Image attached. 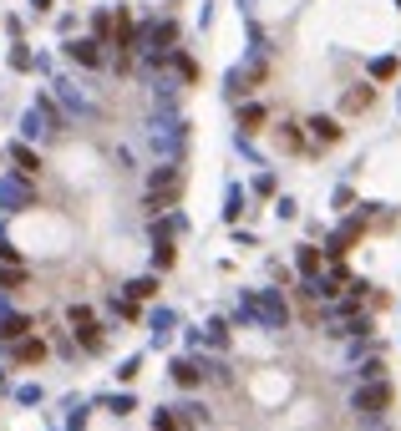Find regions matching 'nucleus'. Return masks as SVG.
I'll list each match as a JSON object with an SVG mask.
<instances>
[{"label":"nucleus","instance_id":"obj_13","mask_svg":"<svg viewBox=\"0 0 401 431\" xmlns=\"http://www.w3.org/2000/svg\"><path fill=\"white\" fill-rule=\"evenodd\" d=\"M158 294V279H133L127 284V299H152Z\"/></svg>","mask_w":401,"mask_h":431},{"label":"nucleus","instance_id":"obj_14","mask_svg":"<svg viewBox=\"0 0 401 431\" xmlns=\"http://www.w3.org/2000/svg\"><path fill=\"white\" fill-rule=\"evenodd\" d=\"M25 198H31L25 183H5V188H0V203H25Z\"/></svg>","mask_w":401,"mask_h":431},{"label":"nucleus","instance_id":"obj_9","mask_svg":"<svg viewBox=\"0 0 401 431\" xmlns=\"http://www.w3.org/2000/svg\"><path fill=\"white\" fill-rule=\"evenodd\" d=\"M21 335H31V320H25V315H10V320H0V340H10V345H16Z\"/></svg>","mask_w":401,"mask_h":431},{"label":"nucleus","instance_id":"obj_15","mask_svg":"<svg viewBox=\"0 0 401 431\" xmlns=\"http://www.w3.org/2000/svg\"><path fill=\"white\" fill-rule=\"evenodd\" d=\"M10 67H16V71H25V67H31V51H25V41H16V46H10Z\"/></svg>","mask_w":401,"mask_h":431},{"label":"nucleus","instance_id":"obj_8","mask_svg":"<svg viewBox=\"0 0 401 431\" xmlns=\"http://www.w3.org/2000/svg\"><path fill=\"white\" fill-rule=\"evenodd\" d=\"M112 31H117V16H112V10H92V36L102 46L112 41Z\"/></svg>","mask_w":401,"mask_h":431},{"label":"nucleus","instance_id":"obj_16","mask_svg":"<svg viewBox=\"0 0 401 431\" xmlns=\"http://www.w3.org/2000/svg\"><path fill=\"white\" fill-rule=\"evenodd\" d=\"M371 76H396V61H391V56H381V61H371Z\"/></svg>","mask_w":401,"mask_h":431},{"label":"nucleus","instance_id":"obj_4","mask_svg":"<svg viewBox=\"0 0 401 431\" xmlns=\"http://www.w3.org/2000/svg\"><path fill=\"white\" fill-rule=\"evenodd\" d=\"M71 325H76V340H82V350H102V325L87 305H71Z\"/></svg>","mask_w":401,"mask_h":431},{"label":"nucleus","instance_id":"obj_19","mask_svg":"<svg viewBox=\"0 0 401 431\" xmlns=\"http://www.w3.org/2000/svg\"><path fill=\"white\" fill-rule=\"evenodd\" d=\"M31 10L36 16H51V0H31Z\"/></svg>","mask_w":401,"mask_h":431},{"label":"nucleus","instance_id":"obj_17","mask_svg":"<svg viewBox=\"0 0 401 431\" xmlns=\"http://www.w3.org/2000/svg\"><path fill=\"white\" fill-rule=\"evenodd\" d=\"M0 284H21L25 290V269H0Z\"/></svg>","mask_w":401,"mask_h":431},{"label":"nucleus","instance_id":"obj_12","mask_svg":"<svg viewBox=\"0 0 401 431\" xmlns=\"http://www.w3.org/2000/svg\"><path fill=\"white\" fill-rule=\"evenodd\" d=\"M260 122H264V107H254V102H249V107H239V127H244V132H254Z\"/></svg>","mask_w":401,"mask_h":431},{"label":"nucleus","instance_id":"obj_10","mask_svg":"<svg viewBox=\"0 0 401 431\" xmlns=\"http://www.w3.org/2000/svg\"><path fill=\"white\" fill-rule=\"evenodd\" d=\"M10 158H16V167H21V173H41V163H36V152H31V148H21V142L10 148Z\"/></svg>","mask_w":401,"mask_h":431},{"label":"nucleus","instance_id":"obj_11","mask_svg":"<svg viewBox=\"0 0 401 431\" xmlns=\"http://www.w3.org/2000/svg\"><path fill=\"white\" fill-rule=\"evenodd\" d=\"M173 381H178V386H198V365H193V360H178V365H173Z\"/></svg>","mask_w":401,"mask_h":431},{"label":"nucleus","instance_id":"obj_2","mask_svg":"<svg viewBox=\"0 0 401 431\" xmlns=\"http://www.w3.org/2000/svg\"><path fill=\"white\" fill-rule=\"evenodd\" d=\"M61 56H71L76 67H87V71L107 67V46H102L97 36H76V41H67V46H61Z\"/></svg>","mask_w":401,"mask_h":431},{"label":"nucleus","instance_id":"obj_5","mask_svg":"<svg viewBox=\"0 0 401 431\" xmlns=\"http://www.w3.org/2000/svg\"><path fill=\"white\" fill-rule=\"evenodd\" d=\"M51 86H56V97H61V102H67V107H71V112H82V117H87V112H92V102H87V97H82V91H76V86L67 82V76H56V82H51Z\"/></svg>","mask_w":401,"mask_h":431},{"label":"nucleus","instance_id":"obj_3","mask_svg":"<svg viewBox=\"0 0 401 431\" xmlns=\"http://www.w3.org/2000/svg\"><path fill=\"white\" fill-rule=\"evenodd\" d=\"M351 406H356L360 416H381L386 406H391V386H386V381H371V386H360L356 396H351Z\"/></svg>","mask_w":401,"mask_h":431},{"label":"nucleus","instance_id":"obj_6","mask_svg":"<svg viewBox=\"0 0 401 431\" xmlns=\"http://www.w3.org/2000/svg\"><path fill=\"white\" fill-rule=\"evenodd\" d=\"M310 137L315 142H341V122H335V117H310Z\"/></svg>","mask_w":401,"mask_h":431},{"label":"nucleus","instance_id":"obj_7","mask_svg":"<svg viewBox=\"0 0 401 431\" xmlns=\"http://www.w3.org/2000/svg\"><path fill=\"white\" fill-rule=\"evenodd\" d=\"M16 360H21V365L46 360V345H41V340H31V335H21V340H16Z\"/></svg>","mask_w":401,"mask_h":431},{"label":"nucleus","instance_id":"obj_18","mask_svg":"<svg viewBox=\"0 0 401 431\" xmlns=\"http://www.w3.org/2000/svg\"><path fill=\"white\" fill-rule=\"evenodd\" d=\"M158 431H178V416L173 411H158Z\"/></svg>","mask_w":401,"mask_h":431},{"label":"nucleus","instance_id":"obj_1","mask_svg":"<svg viewBox=\"0 0 401 431\" xmlns=\"http://www.w3.org/2000/svg\"><path fill=\"white\" fill-rule=\"evenodd\" d=\"M178 193H183V173H178L173 163H163V167H152V173H148L142 208H148V213H163L168 203H178Z\"/></svg>","mask_w":401,"mask_h":431}]
</instances>
